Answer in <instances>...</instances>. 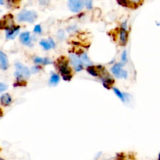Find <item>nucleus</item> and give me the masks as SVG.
Returning a JSON list of instances; mask_svg holds the SVG:
<instances>
[{"instance_id":"nucleus-25","label":"nucleus","mask_w":160,"mask_h":160,"mask_svg":"<svg viewBox=\"0 0 160 160\" xmlns=\"http://www.w3.org/2000/svg\"><path fill=\"white\" fill-rule=\"evenodd\" d=\"M40 70H41V67H33L32 68H31V71H32V73H34L39 72Z\"/></svg>"},{"instance_id":"nucleus-19","label":"nucleus","mask_w":160,"mask_h":160,"mask_svg":"<svg viewBox=\"0 0 160 160\" xmlns=\"http://www.w3.org/2000/svg\"><path fill=\"white\" fill-rule=\"evenodd\" d=\"M40 45L42 46L43 49H44L45 50H49L52 48V46L51 45H50L49 40L48 41H47V40H41V41H40Z\"/></svg>"},{"instance_id":"nucleus-6","label":"nucleus","mask_w":160,"mask_h":160,"mask_svg":"<svg viewBox=\"0 0 160 160\" xmlns=\"http://www.w3.org/2000/svg\"><path fill=\"white\" fill-rule=\"evenodd\" d=\"M144 0H117L119 5L129 8L136 9L143 3Z\"/></svg>"},{"instance_id":"nucleus-22","label":"nucleus","mask_w":160,"mask_h":160,"mask_svg":"<svg viewBox=\"0 0 160 160\" xmlns=\"http://www.w3.org/2000/svg\"><path fill=\"white\" fill-rule=\"evenodd\" d=\"M41 31H42V29H41V25L39 24H37L34 27V32L36 33V34H41Z\"/></svg>"},{"instance_id":"nucleus-26","label":"nucleus","mask_w":160,"mask_h":160,"mask_svg":"<svg viewBox=\"0 0 160 160\" xmlns=\"http://www.w3.org/2000/svg\"><path fill=\"white\" fill-rule=\"evenodd\" d=\"M49 41L50 45H51L52 48H55V47H56V44H55L54 41H53L52 38H49Z\"/></svg>"},{"instance_id":"nucleus-27","label":"nucleus","mask_w":160,"mask_h":160,"mask_svg":"<svg viewBox=\"0 0 160 160\" xmlns=\"http://www.w3.org/2000/svg\"><path fill=\"white\" fill-rule=\"evenodd\" d=\"M60 34H60V33H59L58 37H60V39H61V37H62V39H63V38H64V36H65L64 35V33H63V31H60Z\"/></svg>"},{"instance_id":"nucleus-14","label":"nucleus","mask_w":160,"mask_h":160,"mask_svg":"<svg viewBox=\"0 0 160 160\" xmlns=\"http://www.w3.org/2000/svg\"><path fill=\"white\" fill-rule=\"evenodd\" d=\"M34 63L36 64L49 65L51 64L52 61L49 58H41V57H34Z\"/></svg>"},{"instance_id":"nucleus-31","label":"nucleus","mask_w":160,"mask_h":160,"mask_svg":"<svg viewBox=\"0 0 160 160\" xmlns=\"http://www.w3.org/2000/svg\"><path fill=\"white\" fill-rule=\"evenodd\" d=\"M0 160H4V159H2V158H0Z\"/></svg>"},{"instance_id":"nucleus-4","label":"nucleus","mask_w":160,"mask_h":160,"mask_svg":"<svg viewBox=\"0 0 160 160\" xmlns=\"http://www.w3.org/2000/svg\"><path fill=\"white\" fill-rule=\"evenodd\" d=\"M123 66V63H116L111 69L112 73L117 78H127V72L122 69Z\"/></svg>"},{"instance_id":"nucleus-15","label":"nucleus","mask_w":160,"mask_h":160,"mask_svg":"<svg viewBox=\"0 0 160 160\" xmlns=\"http://www.w3.org/2000/svg\"><path fill=\"white\" fill-rule=\"evenodd\" d=\"M60 76L58 74H56L55 73H52L51 77L49 79V84L52 86L57 85L59 82H60Z\"/></svg>"},{"instance_id":"nucleus-10","label":"nucleus","mask_w":160,"mask_h":160,"mask_svg":"<svg viewBox=\"0 0 160 160\" xmlns=\"http://www.w3.org/2000/svg\"><path fill=\"white\" fill-rule=\"evenodd\" d=\"M20 40H21V43L24 45L27 46H31L32 45V41H31V34L28 31L21 33L20 35Z\"/></svg>"},{"instance_id":"nucleus-11","label":"nucleus","mask_w":160,"mask_h":160,"mask_svg":"<svg viewBox=\"0 0 160 160\" xmlns=\"http://www.w3.org/2000/svg\"><path fill=\"white\" fill-rule=\"evenodd\" d=\"M20 26H15L14 25L11 27L10 28H9L6 30V38L7 39H14L15 38L16 36L18 34L19 31H20Z\"/></svg>"},{"instance_id":"nucleus-12","label":"nucleus","mask_w":160,"mask_h":160,"mask_svg":"<svg viewBox=\"0 0 160 160\" xmlns=\"http://www.w3.org/2000/svg\"><path fill=\"white\" fill-rule=\"evenodd\" d=\"M9 67V61L6 55L0 51V68L6 70Z\"/></svg>"},{"instance_id":"nucleus-23","label":"nucleus","mask_w":160,"mask_h":160,"mask_svg":"<svg viewBox=\"0 0 160 160\" xmlns=\"http://www.w3.org/2000/svg\"><path fill=\"white\" fill-rule=\"evenodd\" d=\"M121 60H122V63H123V64L127 63V59L126 50H124V51L123 52V55H122V58H121Z\"/></svg>"},{"instance_id":"nucleus-13","label":"nucleus","mask_w":160,"mask_h":160,"mask_svg":"<svg viewBox=\"0 0 160 160\" xmlns=\"http://www.w3.org/2000/svg\"><path fill=\"white\" fill-rule=\"evenodd\" d=\"M0 102H1V104H2V106H9L12 103V97H11L10 94H4V95H2V96H1V98H0Z\"/></svg>"},{"instance_id":"nucleus-7","label":"nucleus","mask_w":160,"mask_h":160,"mask_svg":"<svg viewBox=\"0 0 160 160\" xmlns=\"http://www.w3.org/2000/svg\"><path fill=\"white\" fill-rule=\"evenodd\" d=\"M84 5L83 0H69L68 2L69 8L73 13H78L82 10Z\"/></svg>"},{"instance_id":"nucleus-20","label":"nucleus","mask_w":160,"mask_h":160,"mask_svg":"<svg viewBox=\"0 0 160 160\" xmlns=\"http://www.w3.org/2000/svg\"><path fill=\"white\" fill-rule=\"evenodd\" d=\"M21 0H7L8 4L10 6H19V3H20Z\"/></svg>"},{"instance_id":"nucleus-2","label":"nucleus","mask_w":160,"mask_h":160,"mask_svg":"<svg viewBox=\"0 0 160 160\" xmlns=\"http://www.w3.org/2000/svg\"><path fill=\"white\" fill-rule=\"evenodd\" d=\"M15 66L16 70H17L15 73L17 80H24V79H27L30 77L31 72H30L29 69L27 68V67L24 66L21 63H17Z\"/></svg>"},{"instance_id":"nucleus-24","label":"nucleus","mask_w":160,"mask_h":160,"mask_svg":"<svg viewBox=\"0 0 160 160\" xmlns=\"http://www.w3.org/2000/svg\"><path fill=\"white\" fill-rule=\"evenodd\" d=\"M7 89V86L5 84H2V83H0V93L4 91H6Z\"/></svg>"},{"instance_id":"nucleus-30","label":"nucleus","mask_w":160,"mask_h":160,"mask_svg":"<svg viewBox=\"0 0 160 160\" xmlns=\"http://www.w3.org/2000/svg\"><path fill=\"white\" fill-rule=\"evenodd\" d=\"M158 160H160V153H159V155H158Z\"/></svg>"},{"instance_id":"nucleus-16","label":"nucleus","mask_w":160,"mask_h":160,"mask_svg":"<svg viewBox=\"0 0 160 160\" xmlns=\"http://www.w3.org/2000/svg\"><path fill=\"white\" fill-rule=\"evenodd\" d=\"M79 57H80V60L82 61L83 64L86 65L87 67H88V66H92V61H91L90 59L88 58V55L86 54V53H81Z\"/></svg>"},{"instance_id":"nucleus-18","label":"nucleus","mask_w":160,"mask_h":160,"mask_svg":"<svg viewBox=\"0 0 160 160\" xmlns=\"http://www.w3.org/2000/svg\"><path fill=\"white\" fill-rule=\"evenodd\" d=\"M113 92H115V94H116V96H117V97L119 98V99H120L122 102H126V100L127 99V98L126 97L127 94L122 93V92H121L119 89L116 88H113Z\"/></svg>"},{"instance_id":"nucleus-28","label":"nucleus","mask_w":160,"mask_h":160,"mask_svg":"<svg viewBox=\"0 0 160 160\" xmlns=\"http://www.w3.org/2000/svg\"><path fill=\"white\" fill-rule=\"evenodd\" d=\"M3 115V112H2V110L1 109V108H0V117Z\"/></svg>"},{"instance_id":"nucleus-5","label":"nucleus","mask_w":160,"mask_h":160,"mask_svg":"<svg viewBox=\"0 0 160 160\" xmlns=\"http://www.w3.org/2000/svg\"><path fill=\"white\" fill-rule=\"evenodd\" d=\"M14 26V17L11 14L4 16L2 20H0V30H8Z\"/></svg>"},{"instance_id":"nucleus-3","label":"nucleus","mask_w":160,"mask_h":160,"mask_svg":"<svg viewBox=\"0 0 160 160\" xmlns=\"http://www.w3.org/2000/svg\"><path fill=\"white\" fill-rule=\"evenodd\" d=\"M37 17V13L34 11L24 10L21 12L17 16V20L20 22L34 23Z\"/></svg>"},{"instance_id":"nucleus-8","label":"nucleus","mask_w":160,"mask_h":160,"mask_svg":"<svg viewBox=\"0 0 160 160\" xmlns=\"http://www.w3.org/2000/svg\"><path fill=\"white\" fill-rule=\"evenodd\" d=\"M70 60L71 63L73 64V66L74 67L75 70L77 72L80 71V70H83V63L80 60V57L77 56L74 54H70Z\"/></svg>"},{"instance_id":"nucleus-9","label":"nucleus","mask_w":160,"mask_h":160,"mask_svg":"<svg viewBox=\"0 0 160 160\" xmlns=\"http://www.w3.org/2000/svg\"><path fill=\"white\" fill-rule=\"evenodd\" d=\"M119 38H120V44L122 45H126L127 41L128 38V33L127 31V24L123 23L122 27L120 28V33H119Z\"/></svg>"},{"instance_id":"nucleus-21","label":"nucleus","mask_w":160,"mask_h":160,"mask_svg":"<svg viewBox=\"0 0 160 160\" xmlns=\"http://www.w3.org/2000/svg\"><path fill=\"white\" fill-rule=\"evenodd\" d=\"M83 1L84 5L86 6V7L88 10H91L92 8V2H93V0H83Z\"/></svg>"},{"instance_id":"nucleus-32","label":"nucleus","mask_w":160,"mask_h":160,"mask_svg":"<svg viewBox=\"0 0 160 160\" xmlns=\"http://www.w3.org/2000/svg\"><path fill=\"white\" fill-rule=\"evenodd\" d=\"M119 160H123V159H119Z\"/></svg>"},{"instance_id":"nucleus-17","label":"nucleus","mask_w":160,"mask_h":160,"mask_svg":"<svg viewBox=\"0 0 160 160\" xmlns=\"http://www.w3.org/2000/svg\"><path fill=\"white\" fill-rule=\"evenodd\" d=\"M87 71L90 73L92 76H94V77H98L99 75V70H98L97 67H93V66H88L87 67Z\"/></svg>"},{"instance_id":"nucleus-1","label":"nucleus","mask_w":160,"mask_h":160,"mask_svg":"<svg viewBox=\"0 0 160 160\" xmlns=\"http://www.w3.org/2000/svg\"><path fill=\"white\" fill-rule=\"evenodd\" d=\"M56 67L58 69L59 72L61 73L63 79L64 80H70L72 79L71 70L69 67L68 60L65 56H60L56 62Z\"/></svg>"},{"instance_id":"nucleus-29","label":"nucleus","mask_w":160,"mask_h":160,"mask_svg":"<svg viewBox=\"0 0 160 160\" xmlns=\"http://www.w3.org/2000/svg\"><path fill=\"white\" fill-rule=\"evenodd\" d=\"M4 0H0V5H3Z\"/></svg>"}]
</instances>
